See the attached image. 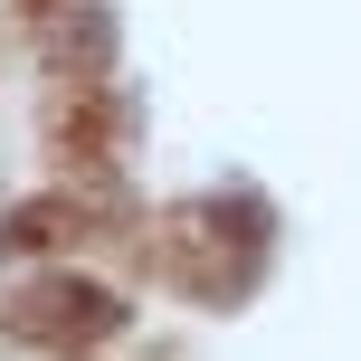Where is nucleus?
Segmentation results:
<instances>
[{"mask_svg": "<svg viewBox=\"0 0 361 361\" xmlns=\"http://www.w3.org/2000/svg\"><path fill=\"white\" fill-rule=\"evenodd\" d=\"M152 276L200 305H238L267 276V209L257 200H180L152 219Z\"/></svg>", "mask_w": 361, "mask_h": 361, "instance_id": "f257e3e1", "label": "nucleus"}, {"mask_svg": "<svg viewBox=\"0 0 361 361\" xmlns=\"http://www.w3.org/2000/svg\"><path fill=\"white\" fill-rule=\"evenodd\" d=\"M0 333L38 352H95L124 333V295L95 276H29L19 295H0Z\"/></svg>", "mask_w": 361, "mask_h": 361, "instance_id": "f03ea898", "label": "nucleus"}, {"mask_svg": "<svg viewBox=\"0 0 361 361\" xmlns=\"http://www.w3.org/2000/svg\"><path fill=\"white\" fill-rule=\"evenodd\" d=\"M48 143H57V162H67V171L105 180V171H114V143H124V124H114L105 95H67V105L48 114Z\"/></svg>", "mask_w": 361, "mask_h": 361, "instance_id": "7ed1b4c3", "label": "nucleus"}, {"mask_svg": "<svg viewBox=\"0 0 361 361\" xmlns=\"http://www.w3.org/2000/svg\"><path fill=\"white\" fill-rule=\"evenodd\" d=\"M76 228H95V209H86V200H29V209H10V219H0V257L57 247V238H76Z\"/></svg>", "mask_w": 361, "mask_h": 361, "instance_id": "20e7f679", "label": "nucleus"}]
</instances>
